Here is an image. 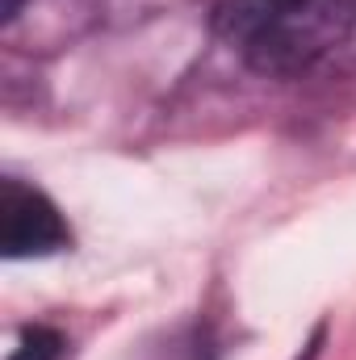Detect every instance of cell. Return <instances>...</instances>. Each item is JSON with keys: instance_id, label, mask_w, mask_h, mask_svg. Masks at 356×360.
<instances>
[{"instance_id": "obj_1", "label": "cell", "mask_w": 356, "mask_h": 360, "mask_svg": "<svg viewBox=\"0 0 356 360\" xmlns=\"http://www.w3.org/2000/svg\"><path fill=\"white\" fill-rule=\"evenodd\" d=\"M348 0H222L218 38L260 76H302L323 63L348 34Z\"/></svg>"}, {"instance_id": "obj_2", "label": "cell", "mask_w": 356, "mask_h": 360, "mask_svg": "<svg viewBox=\"0 0 356 360\" xmlns=\"http://www.w3.org/2000/svg\"><path fill=\"white\" fill-rule=\"evenodd\" d=\"M68 243H72V231L51 205V197H42L21 180L0 184V248L8 260L51 256V252H63Z\"/></svg>"}, {"instance_id": "obj_3", "label": "cell", "mask_w": 356, "mask_h": 360, "mask_svg": "<svg viewBox=\"0 0 356 360\" xmlns=\"http://www.w3.org/2000/svg\"><path fill=\"white\" fill-rule=\"evenodd\" d=\"M63 348H68V344H63L59 331H51V327H25L8 360H59Z\"/></svg>"}, {"instance_id": "obj_4", "label": "cell", "mask_w": 356, "mask_h": 360, "mask_svg": "<svg viewBox=\"0 0 356 360\" xmlns=\"http://www.w3.org/2000/svg\"><path fill=\"white\" fill-rule=\"evenodd\" d=\"M21 4H25V0H0V17H4V21H13V17L21 13Z\"/></svg>"}]
</instances>
